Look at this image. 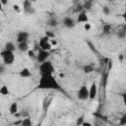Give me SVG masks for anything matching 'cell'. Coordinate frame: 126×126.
<instances>
[{"mask_svg": "<svg viewBox=\"0 0 126 126\" xmlns=\"http://www.w3.org/2000/svg\"><path fill=\"white\" fill-rule=\"evenodd\" d=\"M39 46H40V49H41V50L48 51V52H49V51L51 50V48H52V46H51L50 43H49V38H48L47 36H45V35L39 39Z\"/></svg>", "mask_w": 126, "mask_h": 126, "instance_id": "cell-4", "label": "cell"}, {"mask_svg": "<svg viewBox=\"0 0 126 126\" xmlns=\"http://www.w3.org/2000/svg\"><path fill=\"white\" fill-rule=\"evenodd\" d=\"M63 25H64L66 28L71 29V28H73V27L75 26V21H74L71 17H66V18H64V20H63Z\"/></svg>", "mask_w": 126, "mask_h": 126, "instance_id": "cell-11", "label": "cell"}, {"mask_svg": "<svg viewBox=\"0 0 126 126\" xmlns=\"http://www.w3.org/2000/svg\"><path fill=\"white\" fill-rule=\"evenodd\" d=\"M83 122H84V116H81L77 119V125L78 126H81L83 124Z\"/></svg>", "mask_w": 126, "mask_h": 126, "instance_id": "cell-27", "label": "cell"}, {"mask_svg": "<svg viewBox=\"0 0 126 126\" xmlns=\"http://www.w3.org/2000/svg\"><path fill=\"white\" fill-rule=\"evenodd\" d=\"M84 29L88 32V31H90L91 30V25L89 24V23H86V24H84Z\"/></svg>", "mask_w": 126, "mask_h": 126, "instance_id": "cell-29", "label": "cell"}, {"mask_svg": "<svg viewBox=\"0 0 126 126\" xmlns=\"http://www.w3.org/2000/svg\"><path fill=\"white\" fill-rule=\"evenodd\" d=\"M81 126H93V125H92V123H90V122H88V121H84Z\"/></svg>", "mask_w": 126, "mask_h": 126, "instance_id": "cell-30", "label": "cell"}, {"mask_svg": "<svg viewBox=\"0 0 126 126\" xmlns=\"http://www.w3.org/2000/svg\"><path fill=\"white\" fill-rule=\"evenodd\" d=\"M18 49L22 52H26L29 50V43L28 41H25V42H21V43H18Z\"/></svg>", "mask_w": 126, "mask_h": 126, "instance_id": "cell-14", "label": "cell"}, {"mask_svg": "<svg viewBox=\"0 0 126 126\" xmlns=\"http://www.w3.org/2000/svg\"><path fill=\"white\" fill-rule=\"evenodd\" d=\"M91 7H92V2L91 1H86L83 5L84 9H91Z\"/></svg>", "mask_w": 126, "mask_h": 126, "instance_id": "cell-24", "label": "cell"}, {"mask_svg": "<svg viewBox=\"0 0 126 126\" xmlns=\"http://www.w3.org/2000/svg\"><path fill=\"white\" fill-rule=\"evenodd\" d=\"M4 71H5V68H4V65H2V64H0V74H3V73H4Z\"/></svg>", "mask_w": 126, "mask_h": 126, "instance_id": "cell-31", "label": "cell"}, {"mask_svg": "<svg viewBox=\"0 0 126 126\" xmlns=\"http://www.w3.org/2000/svg\"><path fill=\"white\" fill-rule=\"evenodd\" d=\"M2 7H3V5H2V4H1V2H0V10L2 9Z\"/></svg>", "mask_w": 126, "mask_h": 126, "instance_id": "cell-36", "label": "cell"}, {"mask_svg": "<svg viewBox=\"0 0 126 126\" xmlns=\"http://www.w3.org/2000/svg\"><path fill=\"white\" fill-rule=\"evenodd\" d=\"M1 116H2V113H1V112H0V117H1Z\"/></svg>", "mask_w": 126, "mask_h": 126, "instance_id": "cell-37", "label": "cell"}, {"mask_svg": "<svg viewBox=\"0 0 126 126\" xmlns=\"http://www.w3.org/2000/svg\"><path fill=\"white\" fill-rule=\"evenodd\" d=\"M1 57L3 59V62L5 65H11L14 63V60H15V55H14V52H11V51H8V50H3L1 52Z\"/></svg>", "mask_w": 126, "mask_h": 126, "instance_id": "cell-3", "label": "cell"}, {"mask_svg": "<svg viewBox=\"0 0 126 126\" xmlns=\"http://www.w3.org/2000/svg\"><path fill=\"white\" fill-rule=\"evenodd\" d=\"M117 35H118V37H119V38H124V37H125V35H126V32H125V31H124V30H122V31L118 32Z\"/></svg>", "mask_w": 126, "mask_h": 126, "instance_id": "cell-25", "label": "cell"}, {"mask_svg": "<svg viewBox=\"0 0 126 126\" xmlns=\"http://www.w3.org/2000/svg\"><path fill=\"white\" fill-rule=\"evenodd\" d=\"M13 8H14V10H15V11H17V12H19V11H20V7H19L18 5H14V6H13Z\"/></svg>", "mask_w": 126, "mask_h": 126, "instance_id": "cell-32", "label": "cell"}, {"mask_svg": "<svg viewBox=\"0 0 126 126\" xmlns=\"http://www.w3.org/2000/svg\"><path fill=\"white\" fill-rule=\"evenodd\" d=\"M110 29H111V26H110V25H108V24L104 25V26H103V32H104V33H109Z\"/></svg>", "mask_w": 126, "mask_h": 126, "instance_id": "cell-21", "label": "cell"}, {"mask_svg": "<svg viewBox=\"0 0 126 126\" xmlns=\"http://www.w3.org/2000/svg\"><path fill=\"white\" fill-rule=\"evenodd\" d=\"M88 21H89V18H88L87 13L85 11L80 12L79 15H78V18H77V22L78 23H85L86 24V23H88Z\"/></svg>", "mask_w": 126, "mask_h": 126, "instance_id": "cell-10", "label": "cell"}, {"mask_svg": "<svg viewBox=\"0 0 126 126\" xmlns=\"http://www.w3.org/2000/svg\"><path fill=\"white\" fill-rule=\"evenodd\" d=\"M18 109H19L18 108V103L16 101H14V102L11 103V105L9 107V112H10L11 115H15L16 113H18Z\"/></svg>", "mask_w": 126, "mask_h": 126, "instance_id": "cell-13", "label": "cell"}, {"mask_svg": "<svg viewBox=\"0 0 126 126\" xmlns=\"http://www.w3.org/2000/svg\"><path fill=\"white\" fill-rule=\"evenodd\" d=\"M19 75H20V77H22V78H30V77L32 76V72H31L28 68H24V69H22V70L19 72Z\"/></svg>", "mask_w": 126, "mask_h": 126, "instance_id": "cell-12", "label": "cell"}, {"mask_svg": "<svg viewBox=\"0 0 126 126\" xmlns=\"http://www.w3.org/2000/svg\"><path fill=\"white\" fill-rule=\"evenodd\" d=\"M48 57H49V52L48 51H44V50H39L36 54V60L39 62V63H43L45 61L48 60Z\"/></svg>", "mask_w": 126, "mask_h": 126, "instance_id": "cell-6", "label": "cell"}, {"mask_svg": "<svg viewBox=\"0 0 126 126\" xmlns=\"http://www.w3.org/2000/svg\"><path fill=\"white\" fill-rule=\"evenodd\" d=\"M59 77H60V78H63V77H64V74H63V73H60V74H59Z\"/></svg>", "mask_w": 126, "mask_h": 126, "instance_id": "cell-34", "label": "cell"}, {"mask_svg": "<svg viewBox=\"0 0 126 126\" xmlns=\"http://www.w3.org/2000/svg\"><path fill=\"white\" fill-rule=\"evenodd\" d=\"M96 94H97V87H96L95 83H93L89 89V98L94 99V98H95Z\"/></svg>", "mask_w": 126, "mask_h": 126, "instance_id": "cell-8", "label": "cell"}, {"mask_svg": "<svg viewBox=\"0 0 126 126\" xmlns=\"http://www.w3.org/2000/svg\"><path fill=\"white\" fill-rule=\"evenodd\" d=\"M29 36H30L29 32H20L17 34V42L18 43H21V42L28 41Z\"/></svg>", "mask_w": 126, "mask_h": 126, "instance_id": "cell-7", "label": "cell"}, {"mask_svg": "<svg viewBox=\"0 0 126 126\" xmlns=\"http://www.w3.org/2000/svg\"><path fill=\"white\" fill-rule=\"evenodd\" d=\"M57 24H58V22H57V20L54 19V18H51V19L48 20V22H47V25L50 26V27H56Z\"/></svg>", "mask_w": 126, "mask_h": 126, "instance_id": "cell-19", "label": "cell"}, {"mask_svg": "<svg viewBox=\"0 0 126 126\" xmlns=\"http://www.w3.org/2000/svg\"><path fill=\"white\" fill-rule=\"evenodd\" d=\"M5 50H8V51H11V52H14V50H16V46L13 42L9 41L5 44Z\"/></svg>", "mask_w": 126, "mask_h": 126, "instance_id": "cell-16", "label": "cell"}, {"mask_svg": "<svg viewBox=\"0 0 126 126\" xmlns=\"http://www.w3.org/2000/svg\"><path fill=\"white\" fill-rule=\"evenodd\" d=\"M0 2H1V4H2V5H6V4L8 3L6 0H0Z\"/></svg>", "mask_w": 126, "mask_h": 126, "instance_id": "cell-33", "label": "cell"}, {"mask_svg": "<svg viewBox=\"0 0 126 126\" xmlns=\"http://www.w3.org/2000/svg\"><path fill=\"white\" fill-rule=\"evenodd\" d=\"M37 88L40 90H59L60 86L53 74L43 75L40 77Z\"/></svg>", "mask_w": 126, "mask_h": 126, "instance_id": "cell-1", "label": "cell"}, {"mask_svg": "<svg viewBox=\"0 0 126 126\" xmlns=\"http://www.w3.org/2000/svg\"><path fill=\"white\" fill-rule=\"evenodd\" d=\"M102 12H103V14H104V15H109V14L111 13V10H110V8H109V7L104 6V7L102 8Z\"/></svg>", "mask_w": 126, "mask_h": 126, "instance_id": "cell-22", "label": "cell"}, {"mask_svg": "<svg viewBox=\"0 0 126 126\" xmlns=\"http://www.w3.org/2000/svg\"><path fill=\"white\" fill-rule=\"evenodd\" d=\"M119 125H120V126L126 125V114H123V115L121 116V118L119 119Z\"/></svg>", "mask_w": 126, "mask_h": 126, "instance_id": "cell-20", "label": "cell"}, {"mask_svg": "<svg viewBox=\"0 0 126 126\" xmlns=\"http://www.w3.org/2000/svg\"><path fill=\"white\" fill-rule=\"evenodd\" d=\"M83 71H84L86 74H90V73H92V72L94 71V67H93L92 65H90V64L85 65V66L83 67Z\"/></svg>", "mask_w": 126, "mask_h": 126, "instance_id": "cell-18", "label": "cell"}, {"mask_svg": "<svg viewBox=\"0 0 126 126\" xmlns=\"http://www.w3.org/2000/svg\"><path fill=\"white\" fill-rule=\"evenodd\" d=\"M39 73L41 76L43 75H50L54 73V67L51 63V61L47 60L43 63H40L39 65Z\"/></svg>", "mask_w": 126, "mask_h": 126, "instance_id": "cell-2", "label": "cell"}, {"mask_svg": "<svg viewBox=\"0 0 126 126\" xmlns=\"http://www.w3.org/2000/svg\"><path fill=\"white\" fill-rule=\"evenodd\" d=\"M49 43L51 46H56L57 45V40L55 38H52V39H49Z\"/></svg>", "mask_w": 126, "mask_h": 126, "instance_id": "cell-28", "label": "cell"}, {"mask_svg": "<svg viewBox=\"0 0 126 126\" xmlns=\"http://www.w3.org/2000/svg\"><path fill=\"white\" fill-rule=\"evenodd\" d=\"M119 59H120V60H122V59H123V56H122V55H120V57H119Z\"/></svg>", "mask_w": 126, "mask_h": 126, "instance_id": "cell-35", "label": "cell"}, {"mask_svg": "<svg viewBox=\"0 0 126 126\" xmlns=\"http://www.w3.org/2000/svg\"><path fill=\"white\" fill-rule=\"evenodd\" d=\"M23 5H24V11H25V13H27V14H34V10L32 8V4L31 1L26 0V1H24Z\"/></svg>", "mask_w": 126, "mask_h": 126, "instance_id": "cell-9", "label": "cell"}, {"mask_svg": "<svg viewBox=\"0 0 126 126\" xmlns=\"http://www.w3.org/2000/svg\"><path fill=\"white\" fill-rule=\"evenodd\" d=\"M28 55H29V57L30 58H34V57H36V55L34 54V51L33 50H28Z\"/></svg>", "mask_w": 126, "mask_h": 126, "instance_id": "cell-26", "label": "cell"}, {"mask_svg": "<svg viewBox=\"0 0 126 126\" xmlns=\"http://www.w3.org/2000/svg\"><path fill=\"white\" fill-rule=\"evenodd\" d=\"M37 126H40V125H39V124H38V125H37Z\"/></svg>", "mask_w": 126, "mask_h": 126, "instance_id": "cell-38", "label": "cell"}, {"mask_svg": "<svg viewBox=\"0 0 126 126\" xmlns=\"http://www.w3.org/2000/svg\"><path fill=\"white\" fill-rule=\"evenodd\" d=\"M21 126H32V122L30 117H26L21 120Z\"/></svg>", "mask_w": 126, "mask_h": 126, "instance_id": "cell-15", "label": "cell"}, {"mask_svg": "<svg viewBox=\"0 0 126 126\" xmlns=\"http://www.w3.org/2000/svg\"><path fill=\"white\" fill-rule=\"evenodd\" d=\"M45 36H47L49 39H52V38H55V34L52 32H49V31H47L46 32H45Z\"/></svg>", "mask_w": 126, "mask_h": 126, "instance_id": "cell-23", "label": "cell"}, {"mask_svg": "<svg viewBox=\"0 0 126 126\" xmlns=\"http://www.w3.org/2000/svg\"><path fill=\"white\" fill-rule=\"evenodd\" d=\"M9 94H10V92H9V89H8L7 86L3 85V86L0 87V94H2V95H8Z\"/></svg>", "mask_w": 126, "mask_h": 126, "instance_id": "cell-17", "label": "cell"}, {"mask_svg": "<svg viewBox=\"0 0 126 126\" xmlns=\"http://www.w3.org/2000/svg\"><path fill=\"white\" fill-rule=\"evenodd\" d=\"M77 96L80 100H86V99L89 98V89L87 88V86L84 85L79 89Z\"/></svg>", "mask_w": 126, "mask_h": 126, "instance_id": "cell-5", "label": "cell"}]
</instances>
